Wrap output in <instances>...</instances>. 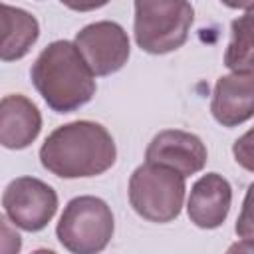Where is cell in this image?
I'll use <instances>...</instances> for the list:
<instances>
[{"label":"cell","instance_id":"cell-1","mask_svg":"<svg viewBox=\"0 0 254 254\" xmlns=\"http://www.w3.org/2000/svg\"><path fill=\"white\" fill-rule=\"evenodd\" d=\"M117 147L97 121L77 119L56 127L40 147V163L60 179H87L115 165Z\"/></svg>","mask_w":254,"mask_h":254},{"label":"cell","instance_id":"cell-2","mask_svg":"<svg viewBox=\"0 0 254 254\" xmlns=\"http://www.w3.org/2000/svg\"><path fill=\"white\" fill-rule=\"evenodd\" d=\"M30 79L56 113H73L95 95V75L69 40L48 44L30 67Z\"/></svg>","mask_w":254,"mask_h":254},{"label":"cell","instance_id":"cell-3","mask_svg":"<svg viewBox=\"0 0 254 254\" xmlns=\"http://www.w3.org/2000/svg\"><path fill=\"white\" fill-rule=\"evenodd\" d=\"M133 10L135 42L153 56L183 48L194 22V8L183 0H139L133 4Z\"/></svg>","mask_w":254,"mask_h":254},{"label":"cell","instance_id":"cell-4","mask_svg":"<svg viewBox=\"0 0 254 254\" xmlns=\"http://www.w3.org/2000/svg\"><path fill=\"white\" fill-rule=\"evenodd\" d=\"M185 177L173 169L143 163L129 177V204L133 210L157 224L175 220L185 204Z\"/></svg>","mask_w":254,"mask_h":254},{"label":"cell","instance_id":"cell-5","mask_svg":"<svg viewBox=\"0 0 254 254\" xmlns=\"http://www.w3.org/2000/svg\"><path fill=\"white\" fill-rule=\"evenodd\" d=\"M115 232L109 204L93 194L71 198L58 220L56 236L71 254H101Z\"/></svg>","mask_w":254,"mask_h":254},{"label":"cell","instance_id":"cell-6","mask_svg":"<svg viewBox=\"0 0 254 254\" xmlns=\"http://www.w3.org/2000/svg\"><path fill=\"white\" fill-rule=\"evenodd\" d=\"M6 218L26 232H40L58 210V192L36 177H16L2 192Z\"/></svg>","mask_w":254,"mask_h":254},{"label":"cell","instance_id":"cell-7","mask_svg":"<svg viewBox=\"0 0 254 254\" xmlns=\"http://www.w3.org/2000/svg\"><path fill=\"white\" fill-rule=\"evenodd\" d=\"M73 44L95 77L119 71L131 54L127 32L113 20H99L83 26L75 34Z\"/></svg>","mask_w":254,"mask_h":254},{"label":"cell","instance_id":"cell-8","mask_svg":"<svg viewBox=\"0 0 254 254\" xmlns=\"http://www.w3.org/2000/svg\"><path fill=\"white\" fill-rule=\"evenodd\" d=\"M208 151L202 139L183 129L159 131L145 149V163L161 165L181 173L185 179L204 169Z\"/></svg>","mask_w":254,"mask_h":254},{"label":"cell","instance_id":"cell-9","mask_svg":"<svg viewBox=\"0 0 254 254\" xmlns=\"http://www.w3.org/2000/svg\"><path fill=\"white\" fill-rule=\"evenodd\" d=\"M232 206V187L218 173H206L190 187L187 214L202 230H214L224 224Z\"/></svg>","mask_w":254,"mask_h":254},{"label":"cell","instance_id":"cell-10","mask_svg":"<svg viewBox=\"0 0 254 254\" xmlns=\"http://www.w3.org/2000/svg\"><path fill=\"white\" fill-rule=\"evenodd\" d=\"M210 113L222 127H238L254 117V73L220 75L212 89Z\"/></svg>","mask_w":254,"mask_h":254},{"label":"cell","instance_id":"cell-11","mask_svg":"<svg viewBox=\"0 0 254 254\" xmlns=\"http://www.w3.org/2000/svg\"><path fill=\"white\" fill-rule=\"evenodd\" d=\"M42 131V113L38 105L22 93L4 95L0 101V143L18 151L30 147Z\"/></svg>","mask_w":254,"mask_h":254},{"label":"cell","instance_id":"cell-12","mask_svg":"<svg viewBox=\"0 0 254 254\" xmlns=\"http://www.w3.org/2000/svg\"><path fill=\"white\" fill-rule=\"evenodd\" d=\"M0 28H2V46H0L2 62L22 60L40 38V24L36 16H32L30 12L18 6L0 4Z\"/></svg>","mask_w":254,"mask_h":254},{"label":"cell","instance_id":"cell-13","mask_svg":"<svg viewBox=\"0 0 254 254\" xmlns=\"http://www.w3.org/2000/svg\"><path fill=\"white\" fill-rule=\"evenodd\" d=\"M242 10L230 22V42L224 52L230 73H254V2L242 4Z\"/></svg>","mask_w":254,"mask_h":254},{"label":"cell","instance_id":"cell-14","mask_svg":"<svg viewBox=\"0 0 254 254\" xmlns=\"http://www.w3.org/2000/svg\"><path fill=\"white\" fill-rule=\"evenodd\" d=\"M234 230H236L238 238L254 242V183H250L248 189H246V194H244L242 208H240V214L236 218Z\"/></svg>","mask_w":254,"mask_h":254},{"label":"cell","instance_id":"cell-15","mask_svg":"<svg viewBox=\"0 0 254 254\" xmlns=\"http://www.w3.org/2000/svg\"><path fill=\"white\" fill-rule=\"evenodd\" d=\"M232 157L242 169L254 173V127H250L232 143Z\"/></svg>","mask_w":254,"mask_h":254},{"label":"cell","instance_id":"cell-16","mask_svg":"<svg viewBox=\"0 0 254 254\" xmlns=\"http://www.w3.org/2000/svg\"><path fill=\"white\" fill-rule=\"evenodd\" d=\"M22 248V240L20 234L14 232L8 226V220L2 218V254H18Z\"/></svg>","mask_w":254,"mask_h":254},{"label":"cell","instance_id":"cell-17","mask_svg":"<svg viewBox=\"0 0 254 254\" xmlns=\"http://www.w3.org/2000/svg\"><path fill=\"white\" fill-rule=\"evenodd\" d=\"M226 254H254V242H250V240L232 242V244L228 246Z\"/></svg>","mask_w":254,"mask_h":254},{"label":"cell","instance_id":"cell-18","mask_svg":"<svg viewBox=\"0 0 254 254\" xmlns=\"http://www.w3.org/2000/svg\"><path fill=\"white\" fill-rule=\"evenodd\" d=\"M32 254H56L54 250H48V248H38V250H34Z\"/></svg>","mask_w":254,"mask_h":254}]
</instances>
